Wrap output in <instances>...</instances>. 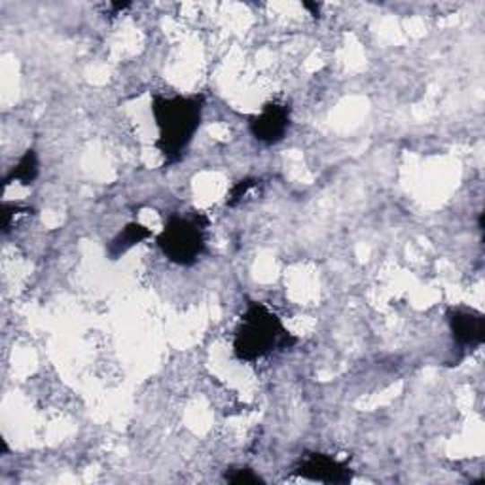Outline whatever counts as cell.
Instances as JSON below:
<instances>
[{
  "label": "cell",
  "instance_id": "cell-1",
  "mask_svg": "<svg viewBox=\"0 0 485 485\" xmlns=\"http://www.w3.org/2000/svg\"><path fill=\"white\" fill-rule=\"evenodd\" d=\"M205 110V95H154L152 114L158 127L156 148L165 167L180 163L202 126Z\"/></svg>",
  "mask_w": 485,
  "mask_h": 485
},
{
  "label": "cell",
  "instance_id": "cell-2",
  "mask_svg": "<svg viewBox=\"0 0 485 485\" xmlns=\"http://www.w3.org/2000/svg\"><path fill=\"white\" fill-rule=\"evenodd\" d=\"M298 342L277 313L262 302L248 299L241 321L233 332V355L241 362H256L277 351H290Z\"/></svg>",
  "mask_w": 485,
  "mask_h": 485
},
{
  "label": "cell",
  "instance_id": "cell-3",
  "mask_svg": "<svg viewBox=\"0 0 485 485\" xmlns=\"http://www.w3.org/2000/svg\"><path fill=\"white\" fill-rule=\"evenodd\" d=\"M209 224L205 212H173L167 216L163 230L156 238V245L171 264L190 267L205 255Z\"/></svg>",
  "mask_w": 485,
  "mask_h": 485
},
{
  "label": "cell",
  "instance_id": "cell-4",
  "mask_svg": "<svg viewBox=\"0 0 485 485\" xmlns=\"http://www.w3.org/2000/svg\"><path fill=\"white\" fill-rule=\"evenodd\" d=\"M292 126V110L287 103L270 101L262 107V112L248 120V131L255 141L273 146L284 141Z\"/></svg>",
  "mask_w": 485,
  "mask_h": 485
},
{
  "label": "cell",
  "instance_id": "cell-5",
  "mask_svg": "<svg viewBox=\"0 0 485 485\" xmlns=\"http://www.w3.org/2000/svg\"><path fill=\"white\" fill-rule=\"evenodd\" d=\"M292 474L330 485H345L353 480V471L347 463H342L326 454H319V451H307L299 457L292 468Z\"/></svg>",
  "mask_w": 485,
  "mask_h": 485
},
{
  "label": "cell",
  "instance_id": "cell-6",
  "mask_svg": "<svg viewBox=\"0 0 485 485\" xmlns=\"http://www.w3.org/2000/svg\"><path fill=\"white\" fill-rule=\"evenodd\" d=\"M447 326L451 340L459 349H478L485 343V316L483 313L468 307H449Z\"/></svg>",
  "mask_w": 485,
  "mask_h": 485
},
{
  "label": "cell",
  "instance_id": "cell-7",
  "mask_svg": "<svg viewBox=\"0 0 485 485\" xmlns=\"http://www.w3.org/2000/svg\"><path fill=\"white\" fill-rule=\"evenodd\" d=\"M154 238V231L146 228L141 222H129L126 224L107 245V255L112 262L120 260L124 255H127L133 247L141 245L143 241Z\"/></svg>",
  "mask_w": 485,
  "mask_h": 485
},
{
  "label": "cell",
  "instance_id": "cell-8",
  "mask_svg": "<svg viewBox=\"0 0 485 485\" xmlns=\"http://www.w3.org/2000/svg\"><path fill=\"white\" fill-rule=\"evenodd\" d=\"M40 175V161L35 148L25 150V154L15 163L10 173L4 177V186H10L13 182H20L23 186H30Z\"/></svg>",
  "mask_w": 485,
  "mask_h": 485
},
{
  "label": "cell",
  "instance_id": "cell-9",
  "mask_svg": "<svg viewBox=\"0 0 485 485\" xmlns=\"http://www.w3.org/2000/svg\"><path fill=\"white\" fill-rule=\"evenodd\" d=\"M260 184H262V180L256 178V177H247V178L236 182L231 186L228 197H226V205L228 207H238L250 192L260 186Z\"/></svg>",
  "mask_w": 485,
  "mask_h": 485
},
{
  "label": "cell",
  "instance_id": "cell-10",
  "mask_svg": "<svg viewBox=\"0 0 485 485\" xmlns=\"http://www.w3.org/2000/svg\"><path fill=\"white\" fill-rule=\"evenodd\" d=\"M224 480L233 485H258L265 483L262 476H258L253 468L248 466H239V468H230V471L224 474Z\"/></svg>",
  "mask_w": 485,
  "mask_h": 485
},
{
  "label": "cell",
  "instance_id": "cell-11",
  "mask_svg": "<svg viewBox=\"0 0 485 485\" xmlns=\"http://www.w3.org/2000/svg\"><path fill=\"white\" fill-rule=\"evenodd\" d=\"M32 212H35V209L22 205V204H4L3 205V231L8 233L12 230V222H13L15 216L32 214Z\"/></svg>",
  "mask_w": 485,
  "mask_h": 485
},
{
  "label": "cell",
  "instance_id": "cell-12",
  "mask_svg": "<svg viewBox=\"0 0 485 485\" xmlns=\"http://www.w3.org/2000/svg\"><path fill=\"white\" fill-rule=\"evenodd\" d=\"M304 8L311 12V15L315 20L321 18V4L319 3H304Z\"/></svg>",
  "mask_w": 485,
  "mask_h": 485
},
{
  "label": "cell",
  "instance_id": "cell-13",
  "mask_svg": "<svg viewBox=\"0 0 485 485\" xmlns=\"http://www.w3.org/2000/svg\"><path fill=\"white\" fill-rule=\"evenodd\" d=\"M129 6H131V3H114V4H112V8H114V13H118V12H122V10L129 8Z\"/></svg>",
  "mask_w": 485,
  "mask_h": 485
}]
</instances>
